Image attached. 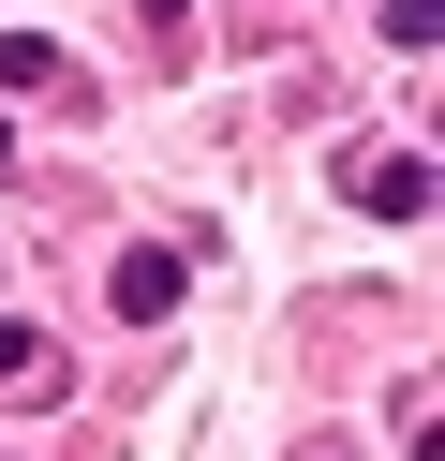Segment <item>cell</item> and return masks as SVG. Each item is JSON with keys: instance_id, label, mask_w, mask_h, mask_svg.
Masks as SVG:
<instances>
[{"instance_id": "cell-1", "label": "cell", "mask_w": 445, "mask_h": 461, "mask_svg": "<svg viewBox=\"0 0 445 461\" xmlns=\"http://www.w3.org/2000/svg\"><path fill=\"white\" fill-rule=\"evenodd\" d=\"M356 209L371 223H431V149H371L356 164Z\"/></svg>"}, {"instance_id": "cell-5", "label": "cell", "mask_w": 445, "mask_h": 461, "mask_svg": "<svg viewBox=\"0 0 445 461\" xmlns=\"http://www.w3.org/2000/svg\"><path fill=\"white\" fill-rule=\"evenodd\" d=\"M431 31H445V0H386V45L401 60H431Z\"/></svg>"}, {"instance_id": "cell-3", "label": "cell", "mask_w": 445, "mask_h": 461, "mask_svg": "<svg viewBox=\"0 0 445 461\" xmlns=\"http://www.w3.org/2000/svg\"><path fill=\"white\" fill-rule=\"evenodd\" d=\"M0 90H75V75H59L45 31H0Z\"/></svg>"}, {"instance_id": "cell-4", "label": "cell", "mask_w": 445, "mask_h": 461, "mask_svg": "<svg viewBox=\"0 0 445 461\" xmlns=\"http://www.w3.org/2000/svg\"><path fill=\"white\" fill-rule=\"evenodd\" d=\"M0 387H15V402L45 387V402H59V357H45V328H0Z\"/></svg>"}, {"instance_id": "cell-2", "label": "cell", "mask_w": 445, "mask_h": 461, "mask_svg": "<svg viewBox=\"0 0 445 461\" xmlns=\"http://www.w3.org/2000/svg\"><path fill=\"white\" fill-rule=\"evenodd\" d=\"M178 283H193V253H164V239H148V253H119V312H134V328H164V312H178Z\"/></svg>"}]
</instances>
